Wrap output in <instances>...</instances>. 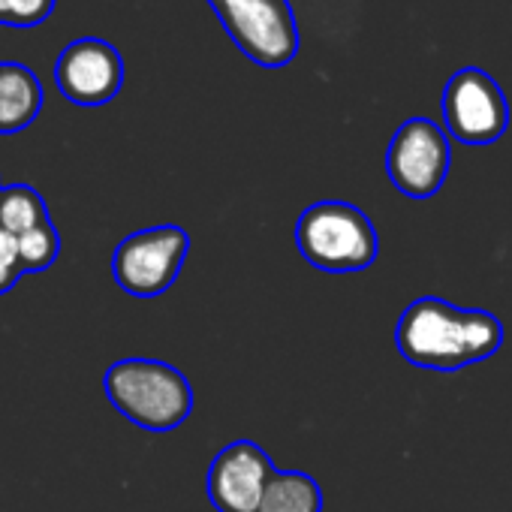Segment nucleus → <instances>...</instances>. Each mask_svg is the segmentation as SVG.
Returning <instances> with one entry per match:
<instances>
[{"label": "nucleus", "instance_id": "obj_14", "mask_svg": "<svg viewBox=\"0 0 512 512\" xmlns=\"http://www.w3.org/2000/svg\"><path fill=\"white\" fill-rule=\"evenodd\" d=\"M55 7L58 0H0V25L28 31L49 22Z\"/></svg>", "mask_w": 512, "mask_h": 512}, {"label": "nucleus", "instance_id": "obj_12", "mask_svg": "<svg viewBox=\"0 0 512 512\" xmlns=\"http://www.w3.org/2000/svg\"><path fill=\"white\" fill-rule=\"evenodd\" d=\"M46 220H49V208L37 187H31V184L0 187V229L4 232L19 238Z\"/></svg>", "mask_w": 512, "mask_h": 512}, {"label": "nucleus", "instance_id": "obj_7", "mask_svg": "<svg viewBox=\"0 0 512 512\" xmlns=\"http://www.w3.org/2000/svg\"><path fill=\"white\" fill-rule=\"evenodd\" d=\"M443 121L446 130L464 145L497 142L509 127V106L500 85L476 70H458L443 88Z\"/></svg>", "mask_w": 512, "mask_h": 512}, {"label": "nucleus", "instance_id": "obj_5", "mask_svg": "<svg viewBox=\"0 0 512 512\" xmlns=\"http://www.w3.org/2000/svg\"><path fill=\"white\" fill-rule=\"evenodd\" d=\"M190 235L181 226H151L127 235L112 256V278L133 299L163 296L181 275Z\"/></svg>", "mask_w": 512, "mask_h": 512}, {"label": "nucleus", "instance_id": "obj_6", "mask_svg": "<svg viewBox=\"0 0 512 512\" xmlns=\"http://www.w3.org/2000/svg\"><path fill=\"white\" fill-rule=\"evenodd\" d=\"M452 166L446 133L431 118L404 121L386 151V172L398 193L410 199H431Z\"/></svg>", "mask_w": 512, "mask_h": 512}, {"label": "nucleus", "instance_id": "obj_2", "mask_svg": "<svg viewBox=\"0 0 512 512\" xmlns=\"http://www.w3.org/2000/svg\"><path fill=\"white\" fill-rule=\"evenodd\" d=\"M106 398L133 425L145 431H172L193 413V386L169 362L121 359L103 377Z\"/></svg>", "mask_w": 512, "mask_h": 512}, {"label": "nucleus", "instance_id": "obj_1", "mask_svg": "<svg viewBox=\"0 0 512 512\" xmlns=\"http://www.w3.org/2000/svg\"><path fill=\"white\" fill-rule=\"evenodd\" d=\"M500 344L503 326L494 314L455 308L434 296L407 305L395 326L398 353L410 365L428 371H461L494 356Z\"/></svg>", "mask_w": 512, "mask_h": 512}, {"label": "nucleus", "instance_id": "obj_9", "mask_svg": "<svg viewBox=\"0 0 512 512\" xmlns=\"http://www.w3.org/2000/svg\"><path fill=\"white\" fill-rule=\"evenodd\" d=\"M269 452L253 440L223 446L208 467V500L217 512H256L275 473Z\"/></svg>", "mask_w": 512, "mask_h": 512}, {"label": "nucleus", "instance_id": "obj_13", "mask_svg": "<svg viewBox=\"0 0 512 512\" xmlns=\"http://www.w3.org/2000/svg\"><path fill=\"white\" fill-rule=\"evenodd\" d=\"M16 244H19V263H22L25 275H37V272L52 269L58 263V256H61V235H58L52 220H46V223L34 226L31 232L19 235Z\"/></svg>", "mask_w": 512, "mask_h": 512}, {"label": "nucleus", "instance_id": "obj_3", "mask_svg": "<svg viewBox=\"0 0 512 512\" xmlns=\"http://www.w3.org/2000/svg\"><path fill=\"white\" fill-rule=\"evenodd\" d=\"M296 244L305 260L329 275H353L374 266L380 238L371 217L338 199L314 202L296 223Z\"/></svg>", "mask_w": 512, "mask_h": 512}, {"label": "nucleus", "instance_id": "obj_4", "mask_svg": "<svg viewBox=\"0 0 512 512\" xmlns=\"http://www.w3.org/2000/svg\"><path fill=\"white\" fill-rule=\"evenodd\" d=\"M235 49L263 70L296 61L302 37L290 0H208Z\"/></svg>", "mask_w": 512, "mask_h": 512}, {"label": "nucleus", "instance_id": "obj_8", "mask_svg": "<svg viewBox=\"0 0 512 512\" xmlns=\"http://www.w3.org/2000/svg\"><path fill=\"white\" fill-rule=\"evenodd\" d=\"M55 82L73 106H106L124 88V58L112 43L82 37L58 55Z\"/></svg>", "mask_w": 512, "mask_h": 512}, {"label": "nucleus", "instance_id": "obj_10", "mask_svg": "<svg viewBox=\"0 0 512 512\" xmlns=\"http://www.w3.org/2000/svg\"><path fill=\"white\" fill-rule=\"evenodd\" d=\"M43 112V85L19 61H0V133H19Z\"/></svg>", "mask_w": 512, "mask_h": 512}, {"label": "nucleus", "instance_id": "obj_15", "mask_svg": "<svg viewBox=\"0 0 512 512\" xmlns=\"http://www.w3.org/2000/svg\"><path fill=\"white\" fill-rule=\"evenodd\" d=\"M22 263H19V244L10 232L0 229V296H7L22 281Z\"/></svg>", "mask_w": 512, "mask_h": 512}, {"label": "nucleus", "instance_id": "obj_11", "mask_svg": "<svg viewBox=\"0 0 512 512\" xmlns=\"http://www.w3.org/2000/svg\"><path fill=\"white\" fill-rule=\"evenodd\" d=\"M256 512H323V491L302 470H275Z\"/></svg>", "mask_w": 512, "mask_h": 512}]
</instances>
